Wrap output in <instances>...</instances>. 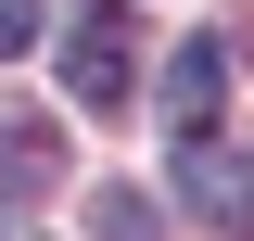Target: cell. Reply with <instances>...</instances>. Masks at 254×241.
Instances as JSON below:
<instances>
[{
  "mask_svg": "<svg viewBox=\"0 0 254 241\" xmlns=\"http://www.w3.org/2000/svg\"><path fill=\"white\" fill-rule=\"evenodd\" d=\"M178 203L216 241H254V152L242 140H178Z\"/></svg>",
  "mask_w": 254,
  "mask_h": 241,
  "instance_id": "6da1fadb",
  "label": "cell"
},
{
  "mask_svg": "<svg viewBox=\"0 0 254 241\" xmlns=\"http://www.w3.org/2000/svg\"><path fill=\"white\" fill-rule=\"evenodd\" d=\"M229 63H242V38H178V63H165V127L178 140H216V102H229Z\"/></svg>",
  "mask_w": 254,
  "mask_h": 241,
  "instance_id": "7a4b0ae2",
  "label": "cell"
},
{
  "mask_svg": "<svg viewBox=\"0 0 254 241\" xmlns=\"http://www.w3.org/2000/svg\"><path fill=\"white\" fill-rule=\"evenodd\" d=\"M127 51H140V26H127L115 0H102L89 26H76V51H64V89L89 102V115H115V102H127V89H140V63H127Z\"/></svg>",
  "mask_w": 254,
  "mask_h": 241,
  "instance_id": "3957f363",
  "label": "cell"
},
{
  "mask_svg": "<svg viewBox=\"0 0 254 241\" xmlns=\"http://www.w3.org/2000/svg\"><path fill=\"white\" fill-rule=\"evenodd\" d=\"M51 178V127L38 115H0V190H38Z\"/></svg>",
  "mask_w": 254,
  "mask_h": 241,
  "instance_id": "277c9868",
  "label": "cell"
},
{
  "mask_svg": "<svg viewBox=\"0 0 254 241\" xmlns=\"http://www.w3.org/2000/svg\"><path fill=\"white\" fill-rule=\"evenodd\" d=\"M89 229H102V241H153V216L127 203V190H102V203H89Z\"/></svg>",
  "mask_w": 254,
  "mask_h": 241,
  "instance_id": "5b68a950",
  "label": "cell"
},
{
  "mask_svg": "<svg viewBox=\"0 0 254 241\" xmlns=\"http://www.w3.org/2000/svg\"><path fill=\"white\" fill-rule=\"evenodd\" d=\"M38 38V0H0V51H26Z\"/></svg>",
  "mask_w": 254,
  "mask_h": 241,
  "instance_id": "8992f818",
  "label": "cell"
}]
</instances>
